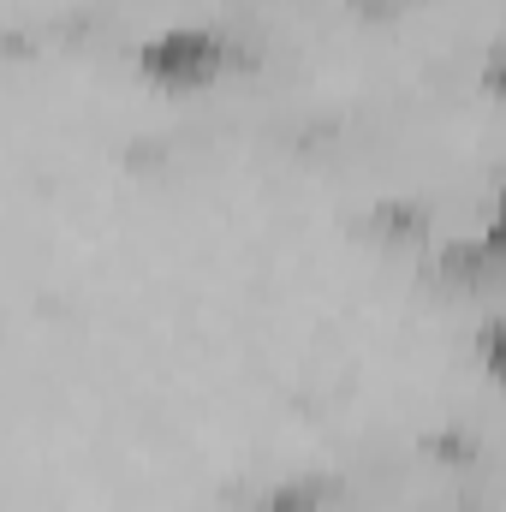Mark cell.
Listing matches in <instances>:
<instances>
[{
	"instance_id": "obj_1",
	"label": "cell",
	"mask_w": 506,
	"mask_h": 512,
	"mask_svg": "<svg viewBox=\"0 0 506 512\" xmlns=\"http://www.w3.org/2000/svg\"><path fill=\"white\" fill-rule=\"evenodd\" d=\"M233 48L215 24H167L137 48V72L161 90H203L227 72Z\"/></svg>"
},
{
	"instance_id": "obj_2",
	"label": "cell",
	"mask_w": 506,
	"mask_h": 512,
	"mask_svg": "<svg viewBox=\"0 0 506 512\" xmlns=\"http://www.w3.org/2000/svg\"><path fill=\"white\" fill-rule=\"evenodd\" d=\"M477 358H483L489 382L506 387V316H495V322L483 328V340H477Z\"/></svg>"
},
{
	"instance_id": "obj_3",
	"label": "cell",
	"mask_w": 506,
	"mask_h": 512,
	"mask_svg": "<svg viewBox=\"0 0 506 512\" xmlns=\"http://www.w3.org/2000/svg\"><path fill=\"white\" fill-rule=\"evenodd\" d=\"M483 251H489V256H501V262H506V173H501V185H495L489 221H483Z\"/></svg>"
},
{
	"instance_id": "obj_4",
	"label": "cell",
	"mask_w": 506,
	"mask_h": 512,
	"mask_svg": "<svg viewBox=\"0 0 506 512\" xmlns=\"http://www.w3.org/2000/svg\"><path fill=\"white\" fill-rule=\"evenodd\" d=\"M477 78H483V90L495 96V102H506V36L483 54V66H477Z\"/></svg>"
}]
</instances>
